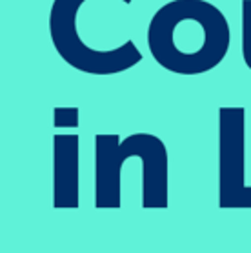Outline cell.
<instances>
[{"mask_svg": "<svg viewBox=\"0 0 251 253\" xmlns=\"http://www.w3.org/2000/svg\"><path fill=\"white\" fill-rule=\"evenodd\" d=\"M87 0H53L49 9V37L58 57L77 71L87 75H117L142 62V51L133 41L113 49H95L80 39L77 15ZM131 4L133 0H122Z\"/></svg>", "mask_w": 251, "mask_h": 253, "instance_id": "3", "label": "cell"}, {"mask_svg": "<svg viewBox=\"0 0 251 253\" xmlns=\"http://www.w3.org/2000/svg\"><path fill=\"white\" fill-rule=\"evenodd\" d=\"M146 41L160 68L175 75H202L226 58L231 31L211 2L169 0L153 13Z\"/></svg>", "mask_w": 251, "mask_h": 253, "instance_id": "1", "label": "cell"}, {"mask_svg": "<svg viewBox=\"0 0 251 253\" xmlns=\"http://www.w3.org/2000/svg\"><path fill=\"white\" fill-rule=\"evenodd\" d=\"M218 208L251 210V186L246 184V110H218Z\"/></svg>", "mask_w": 251, "mask_h": 253, "instance_id": "4", "label": "cell"}, {"mask_svg": "<svg viewBox=\"0 0 251 253\" xmlns=\"http://www.w3.org/2000/svg\"><path fill=\"white\" fill-rule=\"evenodd\" d=\"M79 146L77 133L53 137V206L57 210L79 208Z\"/></svg>", "mask_w": 251, "mask_h": 253, "instance_id": "5", "label": "cell"}, {"mask_svg": "<svg viewBox=\"0 0 251 253\" xmlns=\"http://www.w3.org/2000/svg\"><path fill=\"white\" fill-rule=\"evenodd\" d=\"M242 13V58H244L246 68L251 71V0H242L240 6Z\"/></svg>", "mask_w": 251, "mask_h": 253, "instance_id": "6", "label": "cell"}, {"mask_svg": "<svg viewBox=\"0 0 251 253\" xmlns=\"http://www.w3.org/2000/svg\"><path fill=\"white\" fill-rule=\"evenodd\" d=\"M142 162V208L166 210L169 206V161L164 140L153 133H133L120 140L117 133L95 137V208L117 210L122 206L120 171L127 159Z\"/></svg>", "mask_w": 251, "mask_h": 253, "instance_id": "2", "label": "cell"}, {"mask_svg": "<svg viewBox=\"0 0 251 253\" xmlns=\"http://www.w3.org/2000/svg\"><path fill=\"white\" fill-rule=\"evenodd\" d=\"M80 111L79 108H55L53 117H55V127L57 129H77L80 124Z\"/></svg>", "mask_w": 251, "mask_h": 253, "instance_id": "7", "label": "cell"}]
</instances>
